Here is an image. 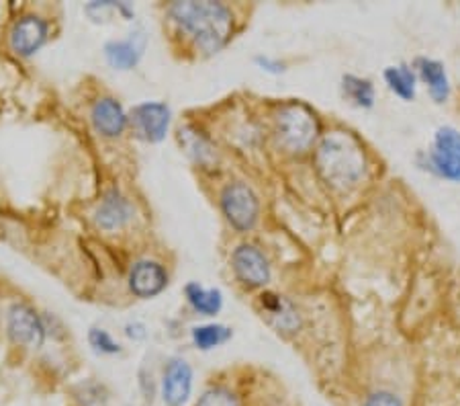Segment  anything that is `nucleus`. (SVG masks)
<instances>
[{
    "label": "nucleus",
    "mask_w": 460,
    "mask_h": 406,
    "mask_svg": "<svg viewBox=\"0 0 460 406\" xmlns=\"http://www.w3.org/2000/svg\"><path fill=\"white\" fill-rule=\"evenodd\" d=\"M315 168L332 189L348 191L365 179L368 157L352 131L333 130L322 136L315 146Z\"/></svg>",
    "instance_id": "nucleus-1"
},
{
    "label": "nucleus",
    "mask_w": 460,
    "mask_h": 406,
    "mask_svg": "<svg viewBox=\"0 0 460 406\" xmlns=\"http://www.w3.org/2000/svg\"><path fill=\"white\" fill-rule=\"evenodd\" d=\"M170 14L207 54H215L232 40L234 14L226 5L211 0H184L170 6Z\"/></svg>",
    "instance_id": "nucleus-2"
},
{
    "label": "nucleus",
    "mask_w": 460,
    "mask_h": 406,
    "mask_svg": "<svg viewBox=\"0 0 460 406\" xmlns=\"http://www.w3.org/2000/svg\"><path fill=\"white\" fill-rule=\"evenodd\" d=\"M274 138L285 152L305 154L322 140V123L311 107L288 103L274 115Z\"/></svg>",
    "instance_id": "nucleus-3"
},
{
    "label": "nucleus",
    "mask_w": 460,
    "mask_h": 406,
    "mask_svg": "<svg viewBox=\"0 0 460 406\" xmlns=\"http://www.w3.org/2000/svg\"><path fill=\"white\" fill-rule=\"evenodd\" d=\"M221 210L237 232H248L260 218L258 195L246 183H229L221 194Z\"/></svg>",
    "instance_id": "nucleus-4"
},
{
    "label": "nucleus",
    "mask_w": 460,
    "mask_h": 406,
    "mask_svg": "<svg viewBox=\"0 0 460 406\" xmlns=\"http://www.w3.org/2000/svg\"><path fill=\"white\" fill-rule=\"evenodd\" d=\"M232 267L235 277L250 287L258 290L270 282L272 269L266 255L254 245H240L232 255Z\"/></svg>",
    "instance_id": "nucleus-5"
},
{
    "label": "nucleus",
    "mask_w": 460,
    "mask_h": 406,
    "mask_svg": "<svg viewBox=\"0 0 460 406\" xmlns=\"http://www.w3.org/2000/svg\"><path fill=\"white\" fill-rule=\"evenodd\" d=\"M258 310L260 316L270 324V327L279 332V335H295L301 329V316L299 310L285 295L264 292L258 298Z\"/></svg>",
    "instance_id": "nucleus-6"
},
{
    "label": "nucleus",
    "mask_w": 460,
    "mask_h": 406,
    "mask_svg": "<svg viewBox=\"0 0 460 406\" xmlns=\"http://www.w3.org/2000/svg\"><path fill=\"white\" fill-rule=\"evenodd\" d=\"M411 66L415 74H418L420 85L426 86L429 99H432L436 105H444L452 95V85L447 66L440 60H436V58L428 56H418Z\"/></svg>",
    "instance_id": "nucleus-7"
},
{
    "label": "nucleus",
    "mask_w": 460,
    "mask_h": 406,
    "mask_svg": "<svg viewBox=\"0 0 460 406\" xmlns=\"http://www.w3.org/2000/svg\"><path fill=\"white\" fill-rule=\"evenodd\" d=\"M6 329H9L13 341L23 347H41L43 338H46V329H43L41 319L33 308L25 304H14L11 308Z\"/></svg>",
    "instance_id": "nucleus-8"
},
{
    "label": "nucleus",
    "mask_w": 460,
    "mask_h": 406,
    "mask_svg": "<svg viewBox=\"0 0 460 406\" xmlns=\"http://www.w3.org/2000/svg\"><path fill=\"white\" fill-rule=\"evenodd\" d=\"M192 392V369L184 359H172L162 378V401L166 406H184Z\"/></svg>",
    "instance_id": "nucleus-9"
},
{
    "label": "nucleus",
    "mask_w": 460,
    "mask_h": 406,
    "mask_svg": "<svg viewBox=\"0 0 460 406\" xmlns=\"http://www.w3.org/2000/svg\"><path fill=\"white\" fill-rule=\"evenodd\" d=\"M133 125L147 142H160L166 136L170 123V109L162 103H144L133 109Z\"/></svg>",
    "instance_id": "nucleus-10"
},
{
    "label": "nucleus",
    "mask_w": 460,
    "mask_h": 406,
    "mask_svg": "<svg viewBox=\"0 0 460 406\" xmlns=\"http://www.w3.org/2000/svg\"><path fill=\"white\" fill-rule=\"evenodd\" d=\"M48 37V25L46 21L35 17V14H27V17L19 19L11 32V48L21 56H31L43 46Z\"/></svg>",
    "instance_id": "nucleus-11"
},
{
    "label": "nucleus",
    "mask_w": 460,
    "mask_h": 406,
    "mask_svg": "<svg viewBox=\"0 0 460 406\" xmlns=\"http://www.w3.org/2000/svg\"><path fill=\"white\" fill-rule=\"evenodd\" d=\"M168 285V275L162 265L154 261H139L133 265L129 275L131 292L139 298H154Z\"/></svg>",
    "instance_id": "nucleus-12"
},
{
    "label": "nucleus",
    "mask_w": 460,
    "mask_h": 406,
    "mask_svg": "<svg viewBox=\"0 0 460 406\" xmlns=\"http://www.w3.org/2000/svg\"><path fill=\"white\" fill-rule=\"evenodd\" d=\"M93 123L99 134L107 138H117L123 134L128 125V115L115 99H99L93 107Z\"/></svg>",
    "instance_id": "nucleus-13"
},
{
    "label": "nucleus",
    "mask_w": 460,
    "mask_h": 406,
    "mask_svg": "<svg viewBox=\"0 0 460 406\" xmlns=\"http://www.w3.org/2000/svg\"><path fill=\"white\" fill-rule=\"evenodd\" d=\"M383 80L397 99L411 103V101H415V97H418L420 80H418V74H415L411 64L399 62V64L387 66V68L383 70Z\"/></svg>",
    "instance_id": "nucleus-14"
},
{
    "label": "nucleus",
    "mask_w": 460,
    "mask_h": 406,
    "mask_svg": "<svg viewBox=\"0 0 460 406\" xmlns=\"http://www.w3.org/2000/svg\"><path fill=\"white\" fill-rule=\"evenodd\" d=\"M418 165L429 175L438 179L460 183V157H450V154L438 152L434 148H428L426 152L418 154Z\"/></svg>",
    "instance_id": "nucleus-15"
},
{
    "label": "nucleus",
    "mask_w": 460,
    "mask_h": 406,
    "mask_svg": "<svg viewBox=\"0 0 460 406\" xmlns=\"http://www.w3.org/2000/svg\"><path fill=\"white\" fill-rule=\"evenodd\" d=\"M342 97L350 103V105L358 109H373L376 101V88L373 80L358 77V74H344L342 85H340Z\"/></svg>",
    "instance_id": "nucleus-16"
},
{
    "label": "nucleus",
    "mask_w": 460,
    "mask_h": 406,
    "mask_svg": "<svg viewBox=\"0 0 460 406\" xmlns=\"http://www.w3.org/2000/svg\"><path fill=\"white\" fill-rule=\"evenodd\" d=\"M129 216L131 208L128 199L113 191V194L102 199L99 210H96V224L105 228V230H117V228H121L129 220Z\"/></svg>",
    "instance_id": "nucleus-17"
},
{
    "label": "nucleus",
    "mask_w": 460,
    "mask_h": 406,
    "mask_svg": "<svg viewBox=\"0 0 460 406\" xmlns=\"http://www.w3.org/2000/svg\"><path fill=\"white\" fill-rule=\"evenodd\" d=\"M181 142L187 148V152L195 158L201 167H209L217 160V154H215V148L209 142L203 131H199L195 128H184L181 130Z\"/></svg>",
    "instance_id": "nucleus-18"
},
{
    "label": "nucleus",
    "mask_w": 460,
    "mask_h": 406,
    "mask_svg": "<svg viewBox=\"0 0 460 406\" xmlns=\"http://www.w3.org/2000/svg\"><path fill=\"white\" fill-rule=\"evenodd\" d=\"M105 56L109 64L117 70H129L137 64L139 56H142V46H137L136 40H123L113 41L105 48Z\"/></svg>",
    "instance_id": "nucleus-19"
},
{
    "label": "nucleus",
    "mask_w": 460,
    "mask_h": 406,
    "mask_svg": "<svg viewBox=\"0 0 460 406\" xmlns=\"http://www.w3.org/2000/svg\"><path fill=\"white\" fill-rule=\"evenodd\" d=\"M187 298L190 306L203 316H215L224 306V298H221L219 290H207V287L199 284L187 285Z\"/></svg>",
    "instance_id": "nucleus-20"
},
{
    "label": "nucleus",
    "mask_w": 460,
    "mask_h": 406,
    "mask_svg": "<svg viewBox=\"0 0 460 406\" xmlns=\"http://www.w3.org/2000/svg\"><path fill=\"white\" fill-rule=\"evenodd\" d=\"M232 338V329L224 324H203V327L192 329V341L201 351L215 349V347L227 343Z\"/></svg>",
    "instance_id": "nucleus-21"
},
{
    "label": "nucleus",
    "mask_w": 460,
    "mask_h": 406,
    "mask_svg": "<svg viewBox=\"0 0 460 406\" xmlns=\"http://www.w3.org/2000/svg\"><path fill=\"white\" fill-rule=\"evenodd\" d=\"M434 150L450 154V157H460V130L452 128V125H440L434 131L432 146Z\"/></svg>",
    "instance_id": "nucleus-22"
},
{
    "label": "nucleus",
    "mask_w": 460,
    "mask_h": 406,
    "mask_svg": "<svg viewBox=\"0 0 460 406\" xmlns=\"http://www.w3.org/2000/svg\"><path fill=\"white\" fill-rule=\"evenodd\" d=\"M195 406H242L240 396L226 386H213L205 390Z\"/></svg>",
    "instance_id": "nucleus-23"
},
{
    "label": "nucleus",
    "mask_w": 460,
    "mask_h": 406,
    "mask_svg": "<svg viewBox=\"0 0 460 406\" xmlns=\"http://www.w3.org/2000/svg\"><path fill=\"white\" fill-rule=\"evenodd\" d=\"M360 406H407L402 394L393 392L389 388H376L362 398Z\"/></svg>",
    "instance_id": "nucleus-24"
},
{
    "label": "nucleus",
    "mask_w": 460,
    "mask_h": 406,
    "mask_svg": "<svg viewBox=\"0 0 460 406\" xmlns=\"http://www.w3.org/2000/svg\"><path fill=\"white\" fill-rule=\"evenodd\" d=\"M88 338H91V345L94 347L96 351L101 353H107V356H113V353H119V345L111 338V335L107 330L102 329H93L91 335H88Z\"/></svg>",
    "instance_id": "nucleus-25"
},
{
    "label": "nucleus",
    "mask_w": 460,
    "mask_h": 406,
    "mask_svg": "<svg viewBox=\"0 0 460 406\" xmlns=\"http://www.w3.org/2000/svg\"><path fill=\"white\" fill-rule=\"evenodd\" d=\"M78 398L83 406H107V396L102 394V390L99 386L84 388V394Z\"/></svg>",
    "instance_id": "nucleus-26"
},
{
    "label": "nucleus",
    "mask_w": 460,
    "mask_h": 406,
    "mask_svg": "<svg viewBox=\"0 0 460 406\" xmlns=\"http://www.w3.org/2000/svg\"><path fill=\"white\" fill-rule=\"evenodd\" d=\"M256 64L260 66V68L266 70V72H270V74H280V72L287 70L285 62L274 60V58H270V56H258L256 58Z\"/></svg>",
    "instance_id": "nucleus-27"
}]
</instances>
